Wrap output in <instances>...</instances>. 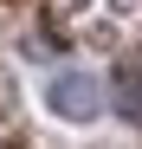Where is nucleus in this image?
<instances>
[{
  "label": "nucleus",
  "mask_w": 142,
  "mask_h": 149,
  "mask_svg": "<svg viewBox=\"0 0 142 149\" xmlns=\"http://www.w3.org/2000/svg\"><path fill=\"white\" fill-rule=\"evenodd\" d=\"M45 104L71 123H90L103 110V78H90V71H58L52 84H45Z\"/></svg>",
  "instance_id": "obj_1"
},
{
  "label": "nucleus",
  "mask_w": 142,
  "mask_h": 149,
  "mask_svg": "<svg viewBox=\"0 0 142 149\" xmlns=\"http://www.w3.org/2000/svg\"><path fill=\"white\" fill-rule=\"evenodd\" d=\"M116 110H123L129 123H142V71H116Z\"/></svg>",
  "instance_id": "obj_2"
}]
</instances>
